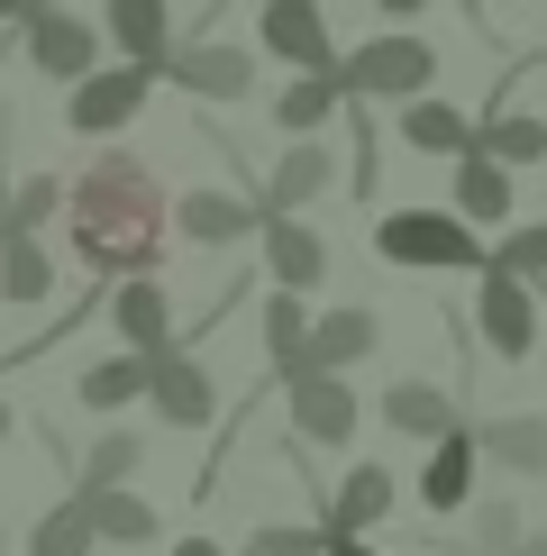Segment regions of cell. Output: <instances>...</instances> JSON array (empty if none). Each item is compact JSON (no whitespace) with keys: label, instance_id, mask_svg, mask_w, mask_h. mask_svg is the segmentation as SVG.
<instances>
[{"label":"cell","instance_id":"3","mask_svg":"<svg viewBox=\"0 0 547 556\" xmlns=\"http://www.w3.org/2000/svg\"><path fill=\"white\" fill-rule=\"evenodd\" d=\"M429 83H438V46H420V37H393L383 28L374 46H356L347 55V101H429Z\"/></svg>","mask_w":547,"mask_h":556},{"label":"cell","instance_id":"5","mask_svg":"<svg viewBox=\"0 0 547 556\" xmlns=\"http://www.w3.org/2000/svg\"><path fill=\"white\" fill-rule=\"evenodd\" d=\"M147 91H155V74H147V64H119V74H91V83H74L64 119H74L82 137H110V128H128L137 110H147Z\"/></svg>","mask_w":547,"mask_h":556},{"label":"cell","instance_id":"8","mask_svg":"<svg viewBox=\"0 0 547 556\" xmlns=\"http://www.w3.org/2000/svg\"><path fill=\"white\" fill-rule=\"evenodd\" d=\"M101 28H110V46H119L128 64H147V74L165 83V64H174V0H101Z\"/></svg>","mask_w":547,"mask_h":556},{"label":"cell","instance_id":"34","mask_svg":"<svg viewBox=\"0 0 547 556\" xmlns=\"http://www.w3.org/2000/svg\"><path fill=\"white\" fill-rule=\"evenodd\" d=\"M246 556H329L319 529H246Z\"/></svg>","mask_w":547,"mask_h":556},{"label":"cell","instance_id":"33","mask_svg":"<svg viewBox=\"0 0 547 556\" xmlns=\"http://www.w3.org/2000/svg\"><path fill=\"white\" fill-rule=\"evenodd\" d=\"M55 201H74V192H64V182H46V174H28V182H18V192H10V219H18V238H37V219L55 211Z\"/></svg>","mask_w":547,"mask_h":556},{"label":"cell","instance_id":"13","mask_svg":"<svg viewBox=\"0 0 547 556\" xmlns=\"http://www.w3.org/2000/svg\"><path fill=\"white\" fill-rule=\"evenodd\" d=\"M329 182H338V155L319 147V137H302V147H292L283 165H274V182L256 192V211H265V219H292V211H310V201L329 192Z\"/></svg>","mask_w":547,"mask_h":556},{"label":"cell","instance_id":"29","mask_svg":"<svg viewBox=\"0 0 547 556\" xmlns=\"http://www.w3.org/2000/svg\"><path fill=\"white\" fill-rule=\"evenodd\" d=\"M91 529L119 539V547H147V539H155V502H137V493H91Z\"/></svg>","mask_w":547,"mask_h":556},{"label":"cell","instance_id":"30","mask_svg":"<svg viewBox=\"0 0 547 556\" xmlns=\"http://www.w3.org/2000/svg\"><path fill=\"white\" fill-rule=\"evenodd\" d=\"M520 502H474V520H466V547L474 556H520Z\"/></svg>","mask_w":547,"mask_h":556},{"label":"cell","instance_id":"10","mask_svg":"<svg viewBox=\"0 0 547 556\" xmlns=\"http://www.w3.org/2000/svg\"><path fill=\"white\" fill-rule=\"evenodd\" d=\"M155 410H165L174 429H201L219 410V392H211V365L192 356V346H165V356H155V392H147Z\"/></svg>","mask_w":547,"mask_h":556},{"label":"cell","instance_id":"21","mask_svg":"<svg viewBox=\"0 0 547 556\" xmlns=\"http://www.w3.org/2000/svg\"><path fill=\"white\" fill-rule=\"evenodd\" d=\"M338 110H347V64H338V74H302V83H283L274 119H283L292 137H319V128L338 119Z\"/></svg>","mask_w":547,"mask_h":556},{"label":"cell","instance_id":"15","mask_svg":"<svg viewBox=\"0 0 547 556\" xmlns=\"http://www.w3.org/2000/svg\"><path fill=\"white\" fill-rule=\"evenodd\" d=\"M174 228H182L192 247H238L246 228L265 238V211H256V201H238V192H182V201H174Z\"/></svg>","mask_w":547,"mask_h":556},{"label":"cell","instance_id":"40","mask_svg":"<svg viewBox=\"0 0 547 556\" xmlns=\"http://www.w3.org/2000/svg\"><path fill=\"white\" fill-rule=\"evenodd\" d=\"M329 556H374V547H365V539H347V547H329Z\"/></svg>","mask_w":547,"mask_h":556},{"label":"cell","instance_id":"35","mask_svg":"<svg viewBox=\"0 0 547 556\" xmlns=\"http://www.w3.org/2000/svg\"><path fill=\"white\" fill-rule=\"evenodd\" d=\"M0 18H10V28H37V0H0Z\"/></svg>","mask_w":547,"mask_h":556},{"label":"cell","instance_id":"37","mask_svg":"<svg viewBox=\"0 0 547 556\" xmlns=\"http://www.w3.org/2000/svg\"><path fill=\"white\" fill-rule=\"evenodd\" d=\"M174 556H228V547H219V539H182Z\"/></svg>","mask_w":547,"mask_h":556},{"label":"cell","instance_id":"16","mask_svg":"<svg viewBox=\"0 0 547 556\" xmlns=\"http://www.w3.org/2000/svg\"><path fill=\"white\" fill-rule=\"evenodd\" d=\"M402 147H420V155H447V165H466V155L484 147V119H466L456 101H410V110H402Z\"/></svg>","mask_w":547,"mask_h":556},{"label":"cell","instance_id":"1","mask_svg":"<svg viewBox=\"0 0 547 556\" xmlns=\"http://www.w3.org/2000/svg\"><path fill=\"white\" fill-rule=\"evenodd\" d=\"M155 247H165V192L137 155H101L82 182H74V256L91 274H147Z\"/></svg>","mask_w":547,"mask_h":556},{"label":"cell","instance_id":"39","mask_svg":"<svg viewBox=\"0 0 547 556\" xmlns=\"http://www.w3.org/2000/svg\"><path fill=\"white\" fill-rule=\"evenodd\" d=\"M10 238H18V219H10V201H0V247H10Z\"/></svg>","mask_w":547,"mask_h":556},{"label":"cell","instance_id":"41","mask_svg":"<svg viewBox=\"0 0 547 556\" xmlns=\"http://www.w3.org/2000/svg\"><path fill=\"white\" fill-rule=\"evenodd\" d=\"M0 438H10V402H0Z\"/></svg>","mask_w":547,"mask_h":556},{"label":"cell","instance_id":"2","mask_svg":"<svg viewBox=\"0 0 547 556\" xmlns=\"http://www.w3.org/2000/svg\"><path fill=\"white\" fill-rule=\"evenodd\" d=\"M374 256L383 265H420V274H474V283L493 274L484 238H474L456 211H383L374 219Z\"/></svg>","mask_w":547,"mask_h":556},{"label":"cell","instance_id":"28","mask_svg":"<svg viewBox=\"0 0 547 556\" xmlns=\"http://www.w3.org/2000/svg\"><path fill=\"white\" fill-rule=\"evenodd\" d=\"M101 529H91V502H55L37 529H28V556H91Z\"/></svg>","mask_w":547,"mask_h":556},{"label":"cell","instance_id":"32","mask_svg":"<svg viewBox=\"0 0 547 556\" xmlns=\"http://www.w3.org/2000/svg\"><path fill=\"white\" fill-rule=\"evenodd\" d=\"M493 265L520 274V283H538V274H547V219H538V228H511V238L493 247Z\"/></svg>","mask_w":547,"mask_h":556},{"label":"cell","instance_id":"25","mask_svg":"<svg viewBox=\"0 0 547 556\" xmlns=\"http://www.w3.org/2000/svg\"><path fill=\"white\" fill-rule=\"evenodd\" d=\"M474 155H493V165H547V119H530V110H493Z\"/></svg>","mask_w":547,"mask_h":556},{"label":"cell","instance_id":"24","mask_svg":"<svg viewBox=\"0 0 547 556\" xmlns=\"http://www.w3.org/2000/svg\"><path fill=\"white\" fill-rule=\"evenodd\" d=\"M265 356H274V375H302V356H310V311H302V292H274L265 301Z\"/></svg>","mask_w":547,"mask_h":556},{"label":"cell","instance_id":"20","mask_svg":"<svg viewBox=\"0 0 547 556\" xmlns=\"http://www.w3.org/2000/svg\"><path fill=\"white\" fill-rule=\"evenodd\" d=\"M383 429H393V438H429V447H438V438H456L466 420H456V402H447L438 383H393V392H383Z\"/></svg>","mask_w":547,"mask_h":556},{"label":"cell","instance_id":"11","mask_svg":"<svg viewBox=\"0 0 547 556\" xmlns=\"http://www.w3.org/2000/svg\"><path fill=\"white\" fill-rule=\"evenodd\" d=\"M393 493H402V483H393V466H356L347 483H338V502L319 511V539H329V547L365 539V529H374L383 511H393Z\"/></svg>","mask_w":547,"mask_h":556},{"label":"cell","instance_id":"42","mask_svg":"<svg viewBox=\"0 0 547 556\" xmlns=\"http://www.w3.org/2000/svg\"><path fill=\"white\" fill-rule=\"evenodd\" d=\"M46 10H55V0H37V18H46Z\"/></svg>","mask_w":547,"mask_h":556},{"label":"cell","instance_id":"18","mask_svg":"<svg viewBox=\"0 0 547 556\" xmlns=\"http://www.w3.org/2000/svg\"><path fill=\"white\" fill-rule=\"evenodd\" d=\"M474 466H484L474 429L438 438V447H429V475H420V502H429V511H474Z\"/></svg>","mask_w":547,"mask_h":556},{"label":"cell","instance_id":"17","mask_svg":"<svg viewBox=\"0 0 547 556\" xmlns=\"http://www.w3.org/2000/svg\"><path fill=\"white\" fill-rule=\"evenodd\" d=\"M110 319H119L128 356H165V346H174V301H165V283H147V274L110 292Z\"/></svg>","mask_w":547,"mask_h":556},{"label":"cell","instance_id":"36","mask_svg":"<svg viewBox=\"0 0 547 556\" xmlns=\"http://www.w3.org/2000/svg\"><path fill=\"white\" fill-rule=\"evenodd\" d=\"M374 10H383V18H420L429 0H374Z\"/></svg>","mask_w":547,"mask_h":556},{"label":"cell","instance_id":"7","mask_svg":"<svg viewBox=\"0 0 547 556\" xmlns=\"http://www.w3.org/2000/svg\"><path fill=\"white\" fill-rule=\"evenodd\" d=\"M265 55L302 64V74H338V46H329V18H319V0H265Z\"/></svg>","mask_w":547,"mask_h":556},{"label":"cell","instance_id":"27","mask_svg":"<svg viewBox=\"0 0 547 556\" xmlns=\"http://www.w3.org/2000/svg\"><path fill=\"white\" fill-rule=\"evenodd\" d=\"M46 292H55V265H46V247H37V238H10V247H0V301L37 311Z\"/></svg>","mask_w":547,"mask_h":556},{"label":"cell","instance_id":"12","mask_svg":"<svg viewBox=\"0 0 547 556\" xmlns=\"http://www.w3.org/2000/svg\"><path fill=\"white\" fill-rule=\"evenodd\" d=\"M265 274L283 292H319L329 283V238L310 219H265Z\"/></svg>","mask_w":547,"mask_h":556},{"label":"cell","instance_id":"26","mask_svg":"<svg viewBox=\"0 0 547 556\" xmlns=\"http://www.w3.org/2000/svg\"><path fill=\"white\" fill-rule=\"evenodd\" d=\"M474 447L511 475H547V420H493V429H474Z\"/></svg>","mask_w":547,"mask_h":556},{"label":"cell","instance_id":"6","mask_svg":"<svg viewBox=\"0 0 547 556\" xmlns=\"http://www.w3.org/2000/svg\"><path fill=\"white\" fill-rule=\"evenodd\" d=\"M165 83L192 91V101H246V91H256V55H246V46H174Z\"/></svg>","mask_w":547,"mask_h":556},{"label":"cell","instance_id":"9","mask_svg":"<svg viewBox=\"0 0 547 556\" xmlns=\"http://www.w3.org/2000/svg\"><path fill=\"white\" fill-rule=\"evenodd\" d=\"M28 64L46 83H91V64H101V28L74 10H46L37 28H28Z\"/></svg>","mask_w":547,"mask_h":556},{"label":"cell","instance_id":"23","mask_svg":"<svg viewBox=\"0 0 547 556\" xmlns=\"http://www.w3.org/2000/svg\"><path fill=\"white\" fill-rule=\"evenodd\" d=\"M82 410H119L137 392H155V356H110V365H82Z\"/></svg>","mask_w":547,"mask_h":556},{"label":"cell","instance_id":"22","mask_svg":"<svg viewBox=\"0 0 547 556\" xmlns=\"http://www.w3.org/2000/svg\"><path fill=\"white\" fill-rule=\"evenodd\" d=\"M456 219H466V228L511 219V165H493V155H466V165H456Z\"/></svg>","mask_w":547,"mask_h":556},{"label":"cell","instance_id":"31","mask_svg":"<svg viewBox=\"0 0 547 556\" xmlns=\"http://www.w3.org/2000/svg\"><path fill=\"white\" fill-rule=\"evenodd\" d=\"M128 475H137V438H119V429H110L101 447L82 456V502H91V493H128Z\"/></svg>","mask_w":547,"mask_h":556},{"label":"cell","instance_id":"19","mask_svg":"<svg viewBox=\"0 0 547 556\" xmlns=\"http://www.w3.org/2000/svg\"><path fill=\"white\" fill-rule=\"evenodd\" d=\"M374 311H319V329H310V356H302V375H338V365H365L374 356Z\"/></svg>","mask_w":547,"mask_h":556},{"label":"cell","instance_id":"14","mask_svg":"<svg viewBox=\"0 0 547 556\" xmlns=\"http://www.w3.org/2000/svg\"><path fill=\"white\" fill-rule=\"evenodd\" d=\"M292 438H310V447H338V438L356 429V392L338 375H292Z\"/></svg>","mask_w":547,"mask_h":556},{"label":"cell","instance_id":"4","mask_svg":"<svg viewBox=\"0 0 547 556\" xmlns=\"http://www.w3.org/2000/svg\"><path fill=\"white\" fill-rule=\"evenodd\" d=\"M474 319H484V346L501 365H520V356H538V292L520 283V274H484V283H474Z\"/></svg>","mask_w":547,"mask_h":556},{"label":"cell","instance_id":"38","mask_svg":"<svg viewBox=\"0 0 547 556\" xmlns=\"http://www.w3.org/2000/svg\"><path fill=\"white\" fill-rule=\"evenodd\" d=\"M520 556H547V529H530V539H520Z\"/></svg>","mask_w":547,"mask_h":556}]
</instances>
